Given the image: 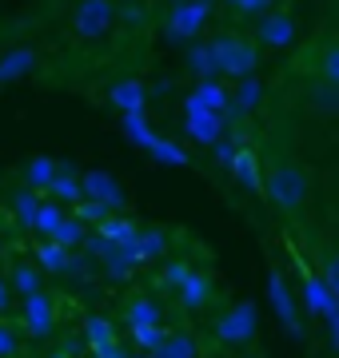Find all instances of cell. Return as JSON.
<instances>
[{
    "label": "cell",
    "instance_id": "5b68a950",
    "mask_svg": "<svg viewBox=\"0 0 339 358\" xmlns=\"http://www.w3.org/2000/svg\"><path fill=\"white\" fill-rule=\"evenodd\" d=\"M256 331H260V310H256V303H232V307L223 310L220 319H216V338L228 346H248L251 338H256Z\"/></svg>",
    "mask_w": 339,
    "mask_h": 358
},
{
    "label": "cell",
    "instance_id": "7a4b0ae2",
    "mask_svg": "<svg viewBox=\"0 0 339 358\" xmlns=\"http://www.w3.org/2000/svg\"><path fill=\"white\" fill-rule=\"evenodd\" d=\"M208 56H212V72L228 80H248L260 72V48L251 44V36L240 32H220L208 40Z\"/></svg>",
    "mask_w": 339,
    "mask_h": 358
},
{
    "label": "cell",
    "instance_id": "4fadbf2b",
    "mask_svg": "<svg viewBox=\"0 0 339 358\" xmlns=\"http://www.w3.org/2000/svg\"><path fill=\"white\" fill-rule=\"evenodd\" d=\"M108 103L116 108V112L132 115V112H148V84L136 76L128 80H116L112 88H108Z\"/></svg>",
    "mask_w": 339,
    "mask_h": 358
},
{
    "label": "cell",
    "instance_id": "4dcf8cb0",
    "mask_svg": "<svg viewBox=\"0 0 339 358\" xmlns=\"http://www.w3.org/2000/svg\"><path fill=\"white\" fill-rule=\"evenodd\" d=\"M4 282H8V291H13V294H20V299H25V294L40 291V271L32 267V263H16L13 275H8Z\"/></svg>",
    "mask_w": 339,
    "mask_h": 358
},
{
    "label": "cell",
    "instance_id": "74e56055",
    "mask_svg": "<svg viewBox=\"0 0 339 358\" xmlns=\"http://www.w3.org/2000/svg\"><path fill=\"white\" fill-rule=\"evenodd\" d=\"M16 346H20V338H16V331L8 327V322L0 319V358H13Z\"/></svg>",
    "mask_w": 339,
    "mask_h": 358
},
{
    "label": "cell",
    "instance_id": "8992f818",
    "mask_svg": "<svg viewBox=\"0 0 339 358\" xmlns=\"http://www.w3.org/2000/svg\"><path fill=\"white\" fill-rule=\"evenodd\" d=\"M296 36H300L296 16L287 13V8H268V13L256 20V36H251V44H256V48L284 52V48H291V44H296Z\"/></svg>",
    "mask_w": 339,
    "mask_h": 358
},
{
    "label": "cell",
    "instance_id": "ffe728a7",
    "mask_svg": "<svg viewBox=\"0 0 339 358\" xmlns=\"http://www.w3.org/2000/svg\"><path fill=\"white\" fill-rule=\"evenodd\" d=\"M56 171H60V164H56L53 155H32V159H25V164H20L25 187H32V192H44V187L53 183Z\"/></svg>",
    "mask_w": 339,
    "mask_h": 358
},
{
    "label": "cell",
    "instance_id": "7402d4cb",
    "mask_svg": "<svg viewBox=\"0 0 339 358\" xmlns=\"http://www.w3.org/2000/svg\"><path fill=\"white\" fill-rule=\"evenodd\" d=\"M260 100H263V84L256 76L235 80V92H228V115L232 112H251ZM228 115H223V120H228Z\"/></svg>",
    "mask_w": 339,
    "mask_h": 358
},
{
    "label": "cell",
    "instance_id": "1f68e13d",
    "mask_svg": "<svg viewBox=\"0 0 339 358\" xmlns=\"http://www.w3.org/2000/svg\"><path fill=\"white\" fill-rule=\"evenodd\" d=\"M128 331H132V343H136V350H140V355H152V350L164 343L168 327H164V322H144V327H128Z\"/></svg>",
    "mask_w": 339,
    "mask_h": 358
},
{
    "label": "cell",
    "instance_id": "83f0119b",
    "mask_svg": "<svg viewBox=\"0 0 339 358\" xmlns=\"http://www.w3.org/2000/svg\"><path fill=\"white\" fill-rule=\"evenodd\" d=\"M124 322L128 327H144V322H160V303L152 299V294H136L128 303V310H124Z\"/></svg>",
    "mask_w": 339,
    "mask_h": 358
},
{
    "label": "cell",
    "instance_id": "4316f807",
    "mask_svg": "<svg viewBox=\"0 0 339 358\" xmlns=\"http://www.w3.org/2000/svg\"><path fill=\"white\" fill-rule=\"evenodd\" d=\"M40 203H44V199H40V192H32V187H20V192H13V215L20 219V227L32 231Z\"/></svg>",
    "mask_w": 339,
    "mask_h": 358
},
{
    "label": "cell",
    "instance_id": "f6af8a7d",
    "mask_svg": "<svg viewBox=\"0 0 339 358\" xmlns=\"http://www.w3.org/2000/svg\"><path fill=\"white\" fill-rule=\"evenodd\" d=\"M0 259H4V243H0Z\"/></svg>",
    "mask_w": 339,
    "mask_h": 358
},
{
    "label": "cell",
    "instance_id": "3957f363",
    "mask_svg": "<svg viewBox=\"0 0 339 358\" xmlns=\"http://www.w3.org/2000/svg\"><path fill=\"white\" fill-rule=\"evenodd\" d=\"M212 20V0H180L164 20V40L168 44H192Z\"/></svg>",
    "mask_w": 339,
    "mask_h": 358
},
{
    "label": "cell",
    "instance_id": "30bf717a",
    "mask_svg": "<svg viewBox=\"0 0 339 358\" xmlns=\"http://www.w3.org/2000/svg\"><path fill=\"white\" fill-rule=\"evenodd\" d=\"M268 299H272L275 319L287 327V334H296V338H300V334H303V327H300V303H296V294H291V287H287V279L279 275V271L268 275Z\"/></svg>",
    "mask_w": 339,
    "mask_h": 358
},
{
    "label": "cell",
    "instance_id": "60d3db41",
    "mask_svg": "<svg viewBox=\"0 0 339 358\" xmlns=\"http://www.w3.org/2000/svg\"><path fill=\"white\" fill-rule=\"evenodd\" d=\"M275 0H248V8H244V16H263L268 8H272Z\"/></svg>",
    "mask_w": 339,
    "mask_h": 358
},
{
    "label": "cell",
    "instance_id": "52a82bcc",
    "mask_svg": "<svg viewBox=\"0 0 339 358\" xmlns=\"http://www.w3.org/2000/svg\"><path fill=\"white\" fill-rule=\"evenodd\" d=\"M300 307L312 315V319H331L339 315V294L327 291V282L315 275L307 263L300 267Z\"/></svg>",
    "mask_w": 339,
    "mask_h": 358
},
{
    "label": "cell",
    "instance_id": "7bdbcfd3",
    "mask_svg": "<svg viewBox=\"0 0 339 358\" xmlns=\"http://www.w3.org/2000/svg\"><path fill=\"white\" fill-rule=\"evenodd\" d=\"M228 4H232V8H235L240 16H244V8H248V0H228Z\"/></svg>",
    "mask_w": 339,
    "mask_h": 358
},
{
    "label": "cell",
    "instance_id": "836d02e7",
    "mask_svg": "<svg viewBox=\"0 0 339 358\" xmlns=\"http://www.w3.org/2000/svg\"><path fill=\"white\" fill-rule=\"evenodd\" d=\"M312 108L319 115H335V108H339V84H327V80H319L312 88Z\"/></svg>",
    "mask_w": 339,
    "mask_h": 358
},
{
    "label": "cell",
    "instance_id": "9c48e42d",
    "mask_svg": "<svg viewBox=\"0 0 339 358\" xmlns=\"http://www.w3.org/2000/svg\"><path fill=\"white\" fill-rule=\"evenodd\" d=\"M80 199H92V203H104L108 211H120L124 207V187L116 183V176L92 167V171L80 176Z\"/></svg>",
    "mask_w": 339,
    "mask_h": 358
},
{
    "label": "cell",
    "instance_id": "2e32d148",
    "mask_svg": "<svg viewBox=\"0 0 339 358\" xmlns=\"http://www.w3.org/2000/svg\"><path fill=\"white\" fill-rule=\"evenodd\" d=\"M36 72V52L28 48V44H16L0 56V84H16V80H25Z\"/></svg>",
    "mask_w": 339,
    "mask_h": 358
},
{
    "label": "cell",
    "instance_id": "ba28073f",
    "mask_svg": "<svg viewBox=\"0 0 339 358\" xmlns=\"http://www.w3.org/2000/svg\"><path fill=\"white\" fill-rule=\"evenodd\" d=\"M20 319H25V331L32 334V338H48V334L56 331V303L53 294L44 291H32L20 299Z\"/></svg>",
    "mask_w": 339,
    "mask_h": 358
},
{
    "label": "cell",
    "instance_id": "484cf974",
    "mask_svg": "<svg viewBox=\"0 0 339 358\" xmlns=\"http://www.w3.org/2000/svg\"><path fill=\"white\" fill-rule=\"evenodd\" d=\"M152 159L164 167H192V155H188V148H180V140H168V136H160L156 143H152Z\"/></svg>",
    "mask_w": 339,
    "mask_h": 358
},
{
    "label": "cell",
    "instance_id": "8d00e7d4",
    "mask_svg": "<svg viewBox=\"0 0 339 358\" xmlns=\"http://www.w3.org/2000/svg\"><path fill=\"white\" fill-rule=\"evenodd\" d=\"M188 275H192V263H184V259H172V263H164V282H168L172 291H176V287H180Z\"/></svg>",
    "mask_w": 339,
    "mask_h": 358
},
{
    "label": "cell",
    "instance_id": "603a6c76",
    "mask_svg": "<svg viewBox=\"0 0 339 358\" xmlns=\"http://www.w3.org/2000/svg\"><path fill=\"white\" fill-rule=\"evenodd\" d=\"M36 263H40L44 271H48V275H68L76 259H72V251L56 247L53 239H40V247H36Z\"/></svg>",
    "mask_w": 339,
    "mask_h": 358
},
{
    "label": "cell",
    "instance_id": "ab89813d",
    "mask_svg": "<svg viewBox=\"0 0 339 358\" xmlns=\"http://www.w3.org/2000/svg\"><path fill=\"white\" fill-rule=\"evenodd\" d=\"M92 358H128V350L120 343H112V346H100V350H92Z\"/></svg>",
    "mask_w": 339,
    "mask_h": 358
},
{
    "label": "cell",
    "instance_id": "d4e9b609",
    "mask_svg": "<svg viewBox=\"0 0 339 358\" xmlns=\"http://www.w3.org/2000/svg\"><path fill=\"white\" fill-rule=\"evenodd\" d=\"M120 128H124V136H128V140L136 143V148H144V152H152V143L160 140V131L152 128V124H148V115H144V112L124 115V124H120Z\"/></svg>",
    "mask_w": 339,
    "mask_h": 358
},
{
    "label": "cell",
    "instance_id": "d590c367",
    "mask_svg": "<svg viewBox=\"0 0 339 358\" xmlns=\"http://www.w3.org/2000/svg\"><path fill=\"white\" fill-rule=\"evenodd\" d=\"M319 80H327V84H339V48H335V44H327V48H324V64H319Z\"/></svg>",
    "mask_w": 339,
    "mask_h": 358
},
{
    "label": "cell",
    "instance_id": "cb8c5ba5",
    "mask_svg": "<svg viewBox=\"0 0 339 358\" xmlns=\"http://www.w3.org/2000/svg\"><path fill=\"white\" fill-rule=\"evenodd\" d=\"M112 343H116V322L108 315H88L84 319V346L100 350V346H112Z\"/></svg>",
    "mask_w": 339,
    "mask_h": 358
},
{
    "label": "cell",
    "instance_id": "e575fe53",
    "mask_svg": "<svg viewBox=\"0 0 339 358\" xmlns=\"http://www.w3.org/2000/svg\"><path fill=\"white\" fill-rule=\"evenodd\" d=\"M72 215H76L84 227H96V223H104L108 215H116V211H108L104 203H92V199H80V203H72Z\"/></svg>",
    "mask_w": 339,
    "mask_h": 358
},
{
    "label": "cell",
    "instance_id": "277c9868",
    "mask_svg": "<svg viewBox=\"0 0 339 358\" xmlns=\"http://www.w3.org/2000/svg\"><path fill=\"white\" fill-rule=\"evenodd\" d=\"M116 13H120L116 0H80L72 8V32L80 40H100L116 28V20H120Z\"/></svg>",
    "mask_w": 339,
    "mask_h": 358
},
{
    "label": "cell",
    "instance_id": "bcb514c9",
    "mask_svg": "<svg viewBox=\"0 0 339 358\" xmlns=\"http://www.w3.org/2000/svg\"><path fill=\"white\" fill-rule=\"evenodd\" d=\"M140 358H152V355H140Z\"/></svg>",
    "mask_w": 339,
    "mask_h": 358
},
{
    "label": "cell",
    "instance_id": "8fae6325",
    "mask_svg": "<svg viewBox=\"0 0 339 358\" xmlns=\"http://www.w3.org/2000/svg\"><path fill=\"white\" fill-rule=\"evenodd\" d=\"M184 136L200 148H212L216 140L228 136V120L216 112H184Z\"/></svg>",
    "mask_w": 339,
    "mask_h": 358
},
{
    "label": "cell",
    "instance_id": "ee69618b",
    "mask_svg": "<svg viewBox=\"0 0 339 358\" xmlns=\"http://www.w3.org/2000/svg\"><path fill=\"white\" fill-rule=\"evenodd\" d=\"M48 358H72V350H68V346H64V350H53V355H48Z\"/></svg>",
    "mask_w": 339,
    "mask_h": 358
},
{
    "label": "cell",
    "instance_id": "44dd1931",
    "mask_svg": "<svg viewBox=\"0 0 339 358\" xmlns=\"http://www.w3.org/2000/svg\"><path fill=\"white\" fill-rule=\"evenodd\" d=\"M152 358H200V343L188 331H168L164 343L152 350Z\"/></svg>",
    "mask_w": 339,
    "mask_h": 358
},
{
    "label": "cell",
    "instance_id": "e0dca14e",
    "mask_svg": "<svg viewBox=\"0 0 339 358\" xmlns=\"http://www.w3.org/2000/svg\"><path fill=\"white\" fill-rule=\"evenodd\" d=\"M176 294H180V307L184 310H204L212 303V279L204 275V271L192 267V275L176 287Z\"/></svg>",
    "mask_w": 339,
    "mask_h": 358
},
{
    "label": "cell",
    "instance_id": "b9f144b4",
    "mask_svg": "<svg viewBox=\"0 0 339 358\" xmlns=\"http://www.w3.org/2000/svg\"><path fill=\"white\" fill-rule=\"evenodd\" d=\"M13 307V291H8V282H4V275H0V315Z\"/></svg>",
    "mask_w": 339,
    "mask_h": 358
},
{
    "label": "cell",
    "instance_id": "f35d334b",
    "mask_svg": "<svg viewBox=\"0 0 339 358\" xmlns=\"http://www.w3.org/2000/svg\"><path fill=\"white\" fill-rule=\"evenodd\" d=\"M235 148H240V143H232V140H216V143H212V152H216V159H220L223 167L232 164V155H235Z\"/></svg>",
    "mask_w": 339,
    "mask_h": 358
},
{
    "label": "cell",
    "instance_id": "9a60e30c",
    "mask_svg": "<svg viewBox=\"0 0 339 358\" xmlns=\"http://www.w3.org/2000/svg\"><path fill=\"white\" fill-rule=\"evenodd\" d=\"M172 247V235L164 227H140V235H136V243H132V255H136V263H160V259L168 255Z\"/></svg>",
    "mask_w": 339,
    "mask_h": 358
},
{
    "label": "cell",
    "instance_id": "f1b7e54d",
    "mask_svg": "<svg viewBox=\"0 0 339 358\" xmlns=\"http://www.w3.org/2000/svg\"><path fill=\"white\" fill-rule=\"evenodd\" d=\"M84 235H88V227H84L76 215H64L60 219V227L53 231V243L64 247V251H76V247L84 243Z\"/></svg>",
    "mask_w": 339,
    "mask_h": 358
},
{
    "label": "cell",
    "instance_id": "d6a6232c",
    "mask_svg": "<svg viewBox=\"0 0 339 358\" xmlns=\"http://www.w3.org/2000/svg\"><path fill=\"white\" fill-rule=\"evenodd\" d=\"M68 211L60 203H53V199H44L40 203V211H36V223H32V231H36L40 239H53V231L60 227V219H64Z\"/></svg>",
    "mask_w": 339,
    "mask_h": 358
},
{
    "label": "cell",
    "instance_id": "ac0fdd59",
    "mask_svg": "<svg viewBox=\"0 0 339 358\" xmlns=\"http://www.w3.org/2000/svg\"><path fill=\"white\" fill-rule=\"evenodd\" d=\"M44 192H48V199H53V203H60V207L80 203V171L72 164H60V171L53 176V183H48Z\"/></svg>",
    "mask_w": 339,
    "mask_h": 358
},
{
    "label": "cell",
    "instance_id": "d6986e66",
    "mask_svg": "<svg viewBox=\"0 0 339 358\" xmlns=\"http://www.w3.org/2000/svg\"><path fill=\"white\" fill-rule=\"evenodd\" d=\"M136 235H140V223H132L124 215H108L104 223H96V239L108 247H132Z\"/></svg>",
    "mask_w": 339,
    "mask_h": 358
},
{
    "label": "cell",
    "instance_id": "5bb4252c",
    "mask_svg": "<svg viewBox=\"0 0 339 358\" xmlns=\"http://www.w3.org/2000/svg\"><path fill=\"white\" fill-rule=\"evenodd\" d=\"M184 112H216V115H228V88H223V84H216V80H200L196 88L188 92Z\"/></svg>",
    "mask_w": 339,
    "mask_h": 358
},
{
    "label": "cell",
    "instance_id": "6da1fadb",
    "mask_svg": "<svg viewBox=\"0 0 339 358\" xmlns=\"http://www.w3.org/2000/svg\"><path fill=\"white\" fill-rule=\"evenodd\" d=\"M263 199L279 215H296L312 199V179L296 159H279V164L263 167Z\"/></svg>",
    "mask_w": 339,
    "mask_h": 358
},
{
    "label": "cell",
    "instance_id": "f546056e",
    "mask_svg": "<svg viewBox=\"0 0 339 358\" xmlns=\"http://www.w3.org/2000/svg\"><path fill=\"white\" fill-rule=\"evenodd\" d=\"M184 60H188V72H192L196 80L216 76V72H212V56H208V40H192L188 52H184Z\"/></svg>",
    "mask_w": 339,
    "mask_h": 358
},
{
    "label": "cell",
    "instance_id": "7c38bea8",
    "mask_svg": "<svg viewBox=\"0 0 339 358\" xmlns=\"http://www.w3.org/2000/svg\"><path fill=\"white\" fill-rule=\"evenodd\" d=\"M228 171H232V179L244 187V192H251V195H263V167H260V155L251 152V148H235V155H232V164H228Z\"/></svg>",
    "mask_w": 339,
    "mask_h": 358
}]
</instances>
